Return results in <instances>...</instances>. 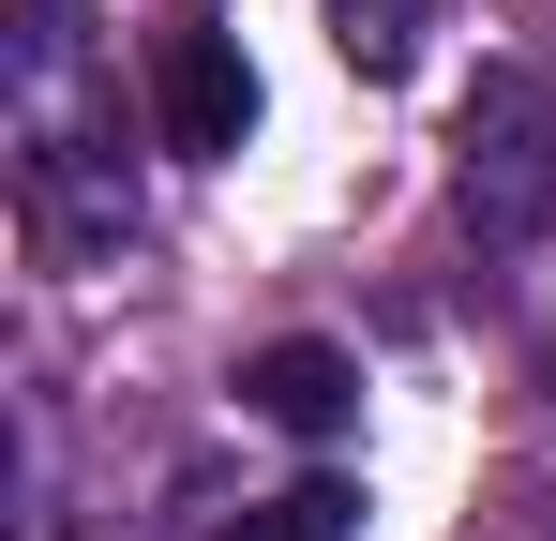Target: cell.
<instances>
[{
  "mask_svg": "<svg viewBox=\"0 0 556 541\" xmlns=\"http://www.w3.org/2000/svg\"><path fill=\"white\" fill-rule=\"evenodd\" d=\"M241 406H256L271 437H346V422H362V361L331 347V331H286V347L241 361Z\"/></svg>",
  "mask_w": 556,
  "mask_h": 541,
  "instance_id": "3957f363",
  "label": "cell"
},
{
  "mask_svg": "<svg viewBox=\"0 0 556 541\" xmlns=\"http://www.w3.org/2000/svg\"><path fill=\"white\" fill-rule=\"evenodd\" d=\"M151 121H166V151H195V166H226V151L256 136V61H241V30H226L211 0H181V15H166Z\"/></svg>",
  "mask_w": 556,
  "mask_h": 541,
  "instance_id": "7a4b0ae2",
  "label": "cell"
},
{
  "mask_svg": "<svg viewBox=\"0 0 556 541\" xmlns=\"http://www.w3.org/2000/svg\"><path fill=\"white\" fill-rule=\"evenodd\" d=\"M331 30H346V61H362V76H406V61H421V30H437V0H331Z\"/></svg>",
  "mask_w": 556,
  "mask_h": 541,
  "instance_id": "5b68a950",
  "label": "cell"
},
{
  "mask_svg": "<svg viewBox=\"0 0 556 541\" xmlns=\"http://www.w3.org/2000/svg\"><path fill=\"white\" fill-rule=\"evenodd\" d=\"M466 226L481 241H542L556 226V90L527 76V61H481V90H466Z\"/></svg>",
  "mask_w": 556,
  "mask_h": 541,
  "instance_id": "6da1fadb",
  "label": "cell"
},
{
  "mask_svg": "<svg viewBox=\"0 0 556 541\" xmlns=\"http://www.w3.org/2000/svg\"><path fill=\"white\" fill-rule=\"evenodd\" d=\"M226 541H362V481H286V496H256V512H226Z\"/></svg>",
  "mask_w": 556,
  "mask_h": 541,
  "instance_id": "277c9868",
  "label": "cell"
}]
</instances>
